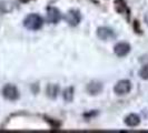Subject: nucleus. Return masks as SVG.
<instances>
[{"mask_svg":"<svg viewBox=\"0 0 148 133\" xmlns=\"http://www.w3.org/2000/svg\"><path fill=\"white\" fill-rule=\"evenodd\" d=\"M97 36L103 39V40H109L115 38V32L114 30L110 28H107V27H100L97 30Z\"/></svg>","mask_w":148,"mask_h":133,"instance_id":"39448f33","label":"nucleus"},{"mask_svg":"<svg viewBox=\"0 0 148 133\" xmlns=\"http://www.w3.org/2000/svg\"><path fill=\"white\" fill-rule=\"evenodd\" d=\"M145 21H146V23L148 24V14L146 15V17H145Z\"/></svg>","mask_w":148,"mask_h":133,"instance_id":"ddd939ff","label":"nucleus"},{"mask_svg":"<svg viewBox=\"0 0 148 133\" xmlns=\"http://www.w3.org/2000/svg\"><path fill=\"white\" fill-rule=\"evenodd\" d=\"M125 123H126V126H130V128H135L140 123V118L137 114H129L125 119Z\"/></svg>","mask_w":148,"mask_h":133,"instance_id":"6e6552de","label":"nucleus"},{"mask_svg":"<svg viewBox=\"0 0 148 133\" xmlns=\"http://www.w3.org/2000/svg\"><path fill=\"white\" fill-rule=\"evenodd\" d=\"M74 91H73V88H69V89H66L65 90V92H64V99L68 101V102H70L71 100H73V96H74V93H73Z\"/></svg>","mask_w":148,"mask_h":133,"instance_id":"9b49d317","label":"nucleus"},{"mask_svg":"<svg viewBox=\"0 0 148 133\" xmlns=\"http://www.w3.org/2000/svg\"><path fill=\"white\" fill-rule=\"evenodd\" d=\"M139 75H140L141 79L147 80L148 79V64H146V66H144L141 68L140 71H139Z\"/></svg>","mask_w":148,"mask_h":133,"instance_id":"f8f14e48","label":"nucleus"},{"mask_svg":"<svg viewBox=\"0 0 148 133\" xmlns=\"http://www.w3.org/2000/svg\"><path fill=\"white\" fill-rule=\"evenodd\" d=\"M80 19H82V17H80V14H79V11H77V10H70L68 14L66 15V21L70 24V26H77L79 22H80Z\"/></svg>","mask_w":148,"mask_h":133,"instance_id":"20e7f679","label":"nucleus"},{"mask_svg":"<svg viewBox=\"0 0 148 133\" xmlns=\"http://www.w3.org/2000/svg\"><path fill=\"white\" fill-rule=\"evenodd\" d=\"M132 89V83L128 80H121V81L117 82V84L115 86L114 91L117 96H124L127 94Z\"/></svg>","mask_w":148,"mask_h":133,"instance_id":"7ed1b4c3","label":"nucleus"},{"mask_svg":"<svg viewBox=\"0 0 148 133\" xmlns=\"http://www.w3.org/2000/svg\"><path fill=\"white\" fill-rule=\"evenodd\" d=\"M23 24L27 29L29 30H38L40 29L44 24V20L39 15H36V14H32V15H29L23 21Z\"/></svg>","mask_w":148,"mask_h":133,"instance_id":"f257e3e1","label":"nucleus"},{"mask_svg":"<svg viewBox=\"0 0 148 133\" xmlns=\"http://www.w3.org/2000/svg\"><path fill=\"white\" fill-rule=\"evenodd\" d=\"M114 51L116 53V56H118V57H125L130 51V45L126 42H120L115 45Z\"/></svg>","mask_w":148,"mask_h":133,"instance_id":"423d86ee","label":"nucleus"},{"mask_svg":"<svg viewBox=\"0 0 148 133\" xmlns=\"http://www.w3.org/2000/svg\"><path fill=\"white\" fill-rule=\"evenodd\" d=\"M58 91H59V89H58L57 86H55V84H50V86L48 87V96H51V98H55V96H57Z\"/></svg>","mask_w":148,"mask_h":133,"instance_id":"9d476101","label":"nucleus"},{"mask_svg":"<svg viewBox=\"0 0 148 133\" xmlns=\"http://www.w3.org/2000/svg\"><path fill=\"white\" fill-rule=\"evenodd\" d=\"M103 90V86L99 82H90L87 86V91L90 94H97Z\"/></svg>","mask_w":148,"mask_h":133,"instance_id":"1a4fd4ad","label":"nucleus"},{"mask_svg":"<svg viewBox=\"0 0 148 133\" xmlns=\"http://www.w3.org/2000/svg\"><path fill=\"white\" fill-rule=\"evenodd\" d=\"M2 94L7 100L15 101L19 98V91H18V89L16 88L15 86L7 84V86H5V88L2 89Z\"/></svg>","mask_w":148,"mask_h":133,"instance_id":"f03ea898","label":"nucleus"},{"mask_svg":"<svg viewBox=\"0 0 148 133\" xmlns=\"http://www.w3.org/2000/svg\"><path fill=\"white\" fill-rule=\"evenodd\" d=\"M61 15H60V11L55 7L48 8V11H47V19L48 21L51 22V23H57L59 22Z\"/></svg>","mask_w":148,"mask_h":133,"instance_id":"0eeeda50","label":"nucleus"}]
</instances>
